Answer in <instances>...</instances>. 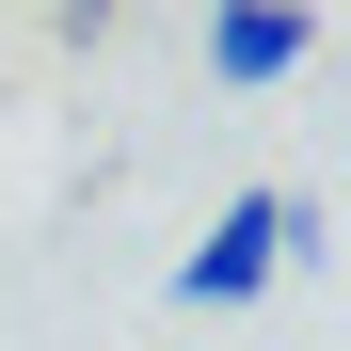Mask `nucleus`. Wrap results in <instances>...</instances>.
<instances>
[{"label": "nucleus", "mask_w": 351, "mask_h": 351, "mask_svg": "<svg viewBox=\"0 0 351 351\" xmlns=\"http://www.w3.org/2000/svg\"><path fill=\"white\" fill-rule=\"evenodd\" d=\"M304 64H319V16H287V0H240V16H208V80L271 96V80H304Z\"/></svg>", "instance_id": "obj_2"}, {"label": "nucleus", "mask_w": 351, "mask_h": 351, "mask_svg": "<svg viewBox=\"0 0 351 351\" xmlns=\"http://www.w3.org/2000/svg\"><path fill=\"white\" fill-rule=\"evenodd\" d=\"M304 256H319V208H304V192H240L192 256H176V304L223 319V304H256V287H271V271H304Z\"/></svg>", "instance_id": "obj_1"}]
</instances>
